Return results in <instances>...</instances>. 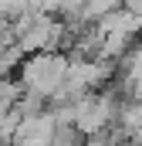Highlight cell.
<instances>
[{
    "label": "cell",
    "mask_w": 142,
    "mask_h": 146,
    "mask_svg": "<svg viewBox=\"0 0 142 146\" xmlns=\"http://www.w3.org/2000/svg\"><path fill=\"white\" fill-rule=\"evenodd\" d=\"M64 72H68V65L61 61V58H51V54H44V58H37L27 65V85L34 88L37 95H51V92H58L61 88V82H64Z\"/></svg>",
    "instance_id": "6da1fadb"
}]
</instances>
